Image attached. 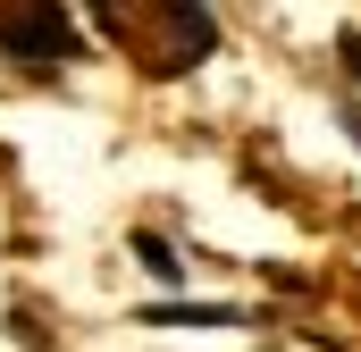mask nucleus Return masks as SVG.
<instances>
[{
	"label": "nucleus",
	"instance_id": "obj_1",
	"mask_svg": "<svg viewBox=\"0 0 361 352\" xmlns=\"http://www.w3.org/2000/svg\"><path fill=\"white\" fill-rule=\"evenodd\" d=\"M0 51L25 68H68L85 51V34L68 25V8H0Z\"/></svg>",
	"mask_w": 361,
	"mask_h": 352
},
{
	"label": "nucleus",
	"instance_id": "obj_2",
	"mask_svg": "<svg viewBox=\"0 0 361 352\" xmlns=\"http://www.w3.org/2000/svg\"><path fill=\"white\" fill-rule=\"evenodd\" d=\"M152 17H160L152 42H143V68L152 76H185V68H202L219 51V17L210 8H152Z\"/></svg>",
	"mask_w": 361,
	"mask_h": 352
},
{
	"label": "nucleus",
	"instance_id": "obj_3",
	"mask_svg": "<svg viewBox=\"0 0 361 352\" xmlns=\"http://www.w3.org/2000/svg\"><path fill=\"white\" fill-rule=\"evenodd\" d=\"M143 327H244L227 302H143Z\"/></svg>",
	"mask_w": 361,
	"mask_h": 352
},
{
	"label": "nucleus",
	"instance_id": "obj_4",
	"mask_svg": "<svg viewBox=\"0 0 361 352\" xmlns=\"http://www.w3.org/2000/svg\"><path fill=\"white\" fill-rule=\"evenodd\" d=\"M135 260L152 268V277H160V285H177V277H185V260H177V244H169V235H152V227H143V235H135Z\"/></svg>",
	"mask_w": 361,
	"mask_h": 352
},
{
	"label": "nucleus",
	"instance_id": "obj_5",
	"mask_svg": "<svg viewBox=\"0 0 361 352\" xmlns=\"http://www.w3.org/2000/svg\"><path fill=\"white\" fill-rule=\"evenodd\" d=\"M336 59H345V76L361 84V25H345V34H336Z\"/></svg>",
	"mask_w": 361,
	"mask_h": 352
},
{
	"label": "nucleus",
	"instance_id": "obj_6",
	"mask_svg": "<svg viewBox=\"0 0 361 352\" xmlns=\"http://www.w3.org/2000/svg\"><path fill=\"white\" fill-rule=\"evenodd\" d=\"M345 134H353V143H361V109H345Z\"/></svg>",
	"mask_w": 361,
	"mask_h": 352
}]
</instances>
